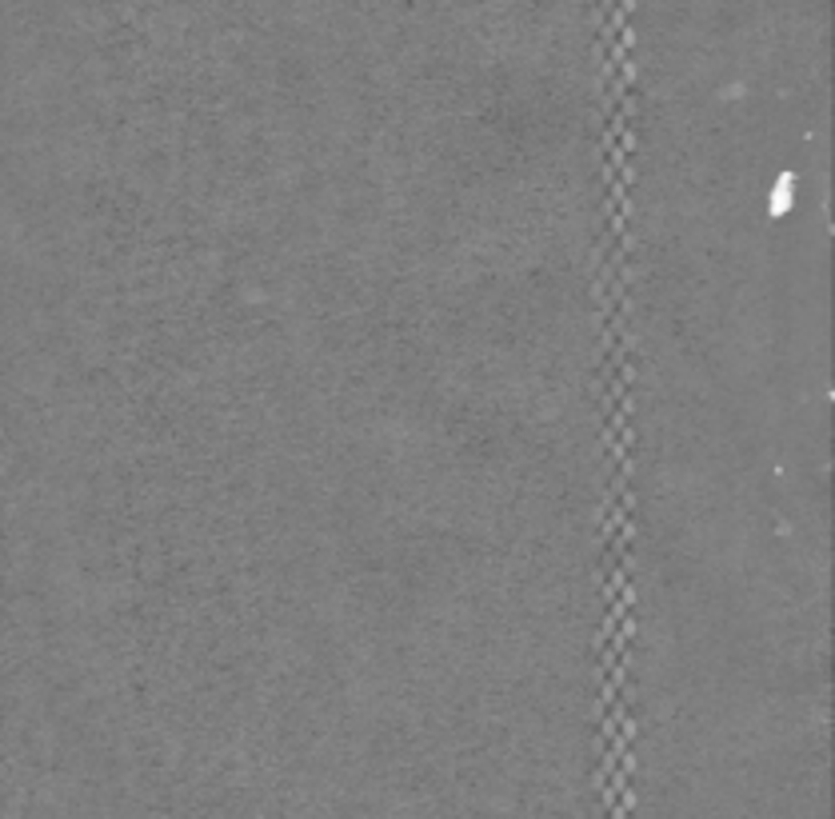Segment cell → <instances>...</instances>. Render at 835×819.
<instances>
[{
    "instance_id": "cell-1",
    "label": "cell",
    "mask_w": 835,
    "mask_h": 819,
    "mask_svg": "<svg viewBox=\"0 0 835 819\" xmlns=\"http://www.w3.org/2000/svg\"><path fill=\"white\" fill-rule=\"evenodd\" d=\"M792 204H795V176L784 172V176H779V180L772 184V192H767V216H772V220H784L787 212H792Z\"/></svg>"
}]
</instances>
